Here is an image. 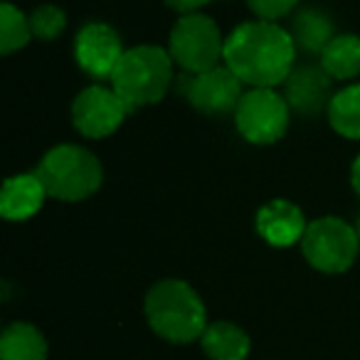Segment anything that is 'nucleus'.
<instances>
[{"label": "nucleus", "instance_id": "obj_2", "mask_svg": "<svg viewBox=\"0 0 360 360\" xmlns=\"http://www.w3.org/2000/svg\"><path fill=\"white\" fill-rule=\"evenodd\" d=\"M146 321L158 338L186 345L202 338L207 309L200 294L183 279H163L146 294Z\"/></svg>", "mask_w": 360, "mask_h": 360}, {"label": "nucleus", "instance_id": "obj_12", "mask_svg": "<svg viewBox=\"0 0 360 360\" xmlns=\"http://www.w3.org/2000/svg\"><path fill=\"white\" fill-rule=\"evenodd\" d=\"M306 217L301 207H296L291 200L276 198L266 205L259 207L257 212V232L259 237L271 247H294L296 242L304 240L306 235Z\"/></svg>", "mask_w": 360, "mask_h": 360}, {"label": "nucleus", "instance_id": "obj_23", "mask_svg": "<svg viewBox=\"0 0 360 360\" xmlns=\"http://www.w3.org/2000/svg\"><path fill=\"white\" fill-rule=\"evenodd\" d=\"M350 183H353V191L360 198V155L353 160V168H350Z\"/></svg>", "mask_w": 360, "mask_h": 360}, {"label": "nucleus", "instance_id": "obj_19", "mask_svg": "<svg viewBox=\"0 0 360 360\" xmlns=\"http://www.w3.org/2000/svg\"><path fill=\"white\" fill-rule=\"evenodd\" d=\"M30 40V18L13 3H3L0 6V52L13 55V52L22 50Z\"/></svg>", "mask_w": 360, "mask_h": 360}, {"label": "nucleus", "instance_id": "obj_1", "mask_svg": "<svg viewBox=\"0 0 360 360\" xmlns=\"http://www.w3.org/2000/svg\"><path fill=\"white\" fill-rule=\"evenodd\" d=\"M294 57L296 45L289 30L271 20L242 22L225 40V65L252 89L284 84L296 67Z\"/></svg>", "mask_w": 360, "mask_h": 360}, {"label": "nucleus", "instance_id": "obj_5", "mask_svg": "<svg viewBox=\"0 0 360 360\" xmlns=\"http://www.w3.org/2000/svg\"><path fill=\"white\" fill-rule=\"evenodd\" d=\"M168 52L178 67L191 75L212 70L225 60V37L212 18L202 13L183 15L168 37Z\"/></svg>", "mask_w": 360, "mask_h": 360}, {"label": "nucleus", "instance_id": "obj_14", "mask_svg": "<svg viewBox=\"0 0 360 360\" xmlns=\"http://www.w3.org/2000/svg\"><path fill=\"white\" fill-rule=\"evenodd\" d=\"M289 35L296 50L306 52V55H321L326 45L335 37L333 20L319 8H301L291 18Z\"/></svg>", "mask_w": 360, "mask_h": 360}, {"label": "nucleus", "instance_id": "obj_9", "mask_svg": "<svg viewBox=\"0 0 360 360\" xmlns=\"http://www.w3.org/2000/svg\"><path fill=\"white\" fill-rule=\"evenodd\" d=\"M119 32L106 22H86L75 37V60L94 79H111L124 57Z\"/></svg>", "mask_w": 360, "mask_h": 360}, {"label": "nucleus", "instance_id": "obj_16", "mask_svg": "<svg viewBox=\"0 0 360 360\" xmlns=\"http://www.w3.org/2000/svg\"><path fill=\"white\" fill-rule=\"evenodd\" d=\"M0 360H47V340L40 328L18 321L0 335Z\"/></svg>", "mask_w": 360, "mask_h": 360}, {"label": "nucleus", "instance_id": "obj_24", "mask_svg": "<svg viewBox=\"0 0 360 360\" xmlns=\"http://www.w3.org/2000/svg\"><path fill=\"white\" fill-rule=\"evenodd\" d=\"M355 230H358V240H360V220H358V227H355Z\"/></svg>", "mask_w": 360, "mask_h": 360}, {"label": "nucleus", "instance_id": "obj_21", "mask_svg": "<svg viewBox=\"0 0 360 360\" xmlns=\"http://www.w3.org/2000/svg\"><path fill=\"white\" fill-rule=\"evenodd\" d=\"M296 3L299 0H247V6L257 15V20H271V22L294 13Z\"/></svg>", "mask_w": 360, "mask_h": 360}, {"label": "nucleus", "instance_id": "obj_7", "mask_svg": "<svg viewBox=\"0 0 360 360\" xmlns=\"http://www.w3.org/2000/svg\"><path fill=\"white\" fill-rule=\"evenodd\" d=\"M291 106L271 86H257L242 94L235 109V124L242 139L255 146H269L284 139L289 129Z\"/></svg>", "mask_w": 360, "mask_h": 360}, {"label": "nucleus", "instance_id": "obj_17", "mask_svg": "<svg viewBox=\"0 0 360 360\" xmlns=\"http://www.w3.org/2000/svg\"><path fill=\"white\" fill-rule=\"evenodd\" d=\"M321 67L333 79H353L360 75V37L335 35L321 52Z\"/></svg>", "mask_w": 360, "mask_h": 360}, {"label": "nucleus", "instance_id": "obj_4", "mask_svg": "<svg viewBox=\"0 0 360 360\" xmlns=\"http://www.w3.org/2000/svg\"><path fill=\"white\" fill-rule=\"evenodd\" d=\"M47 195L62 202H79L91 198L101 188L104 168L99 158L84 146L62 143L42 155L35 170Z\"/></svg>", "mask_w": 360, "mask_h": 360}, {"label": "nucleus", "instance_id": "obj_3", "mask_svg": "<svg viewBox=\"0 0 360 360\" xmlns=\"http://www.w3.org/2000/svg\"><path fill=\"white\" fill-rule=\"evenodd\" d=\"M173 57L158 45L129 47L111 75L114 91L131 106V111L163 101L173 82Z\"/></svg>", "mask_w": 360, "mask_h": 360}, {"label": "nucleus", "instance_id": "obj_18", "mask_svg": "<svg viewBox=\"0 0 360 360\" xmlns=\"http://www.w3.org/2000/svg\"><path fill=\"white\" fill-rule=\"evenodd\" d=\"M328 124L343 139L360 141V84L335 91L328 104Z\"/></svg>", "mask_w": 360, "mask_h": 360}, {"label": "nucleus", "instance_id": "obj_8", "mask_svg": "<svg viewBox=\"0 0 360 360\" xmlns=\"http://www.w3.org/2000/svg\"><path fill=\"white\" fill-rule=\"evenodd\" d=\"M131 114V106L114 91V86L91 84L72 101V124L86 139H106Z\"/></svg>", "mask_w": 360, "mask_h": 360}, {"label": "nucleus", "instance_id": "obj_22", "mask_svg": "<svg viewBox=\"0 0 360 360\" xmlns=\"http://www.w3.org/2000/svg\"><path fill=\"white\" fill-rule=\"evenodd\" d=\"M212 0H165V6L173 8V11L183 13V15H191V13H200V8H205Z\"/></svg>", "mask_w": 360, "mask_h": 360}, {"label": "nucleus", "instance_id": "obj_13", "mask_svg": "<svg viewBox=\"0 0 360 360\" xmlns=\"http://www.w3.org/2000/svg\"><path fill=\"white\" fill-rule=\"evenodd\" d=\"M45 198L50 195H47L37 173L11 175L3 183V191H0V215L6 217L8 222L30 220L32 215H37L42 210Z\"/></svg>", "mask_w": 360, "mask_h": 360}, {"label": "nucleus", "instance_id": "obj_20", "mask_svg": "<svg viewBox=\"0 0 360 360\" xmlns=\"http://www.w3.org/2000/svg\"><path fill=\"white\" fill-rule=\"evenodd\" d=\"M30 30L32 37L42 42H50L55 37H60L67 27V15L65 11H60L57 6H40L30 13Z\"/></svg>", "mask_w": 360, "mask_h": 360}, {"label": "nucleus", "instance_id": "obj_11", "mask_svg": "<svg viewBox=\"0 0 360 360\" xmlns=\"http://www.w3.org/2000/svg\"><path fill=\"white\" fill-rule=\"evenodd\" d=\"M330 82L333 77L321 65H296L284 79V99L296 114L316 116L321 111H328V104L333 99Z\"/></svg>", "mask_w": 360, "mask_h": 360}, {"label": "nucleus", "instance_id": "obj_15", "mask_svg": "<svg viewBox=\"0 0 360 360\" xmlns=\"http://www.w3.org/2000/svg\"><path fill=\"white\" fill-rule=\"evenodd\" d=\"M200 343L210 360H247V355L252 350L250 335L237 323H230V321L207 323Z\"/></svg>", "mask_w": 360, "mask_h": 360}, {"label": "nucleus", "instance_id": "obj_10", "mask_svg": "<svg viewBox=\"0 0 360 360\" xmlns=\"http://www.w3.org/2000/svg\"><path fill=\"white\" fill-rule=\"evenodd\" d=\"M186 96L193 109L202 114H227L235 111L242 99V82L230 67H212L186 79Z\"/></svg>", "mask_w": 360, "mask_h": 360}, {"label": "nucleus", "instance_id": "obj_6", "mask_svg": "<svg viewBox=\"0 0 360 360\" xmlns=\"http://www.w3.org/2000/svg\"><path fill=\"white\" fill-rule=\"evenodd\" d=\"M360 250L358 230L345 220L326 215L306 227L301 252L314 269L323 274H343L353 266Z\"/></svg>", "mask_w": 360, "mask_h": 360}]
</instances>
